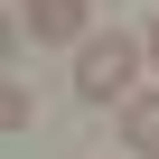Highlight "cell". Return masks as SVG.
<instances>
[{"label":"cell","instance_id":"4","mask_svg":"<svg viewBox=\"0 0 159 159\" xmlns=\"http://www.w3.org/2000/svg\"><path fill=\"white\" fill-rule=\"evenodd\" d=\"M0 131H28V84H0Z\"/></svg>","mask_w":159,"mask_h":159},{"label":"cell","instance_id":"5","mask_svg":"<svg viewBox=\"0 0 159 159\" xmlns=\"http://www.w3.org/2000/svg\"><path fill=\"white\" fill-rule=\"evenodd\" d=\"M140 47H150V66H159V19H150V38H140Z\"/></svg>","mask_w":159,"mask_h":159},{"label":"cell","instance_id":"2","mask_svg":"<svg viewBox=\"0 0 159 159\" xmlns=\"http://www.w3.org/2000/svg\"><path fill=\"white\" fill-rule=\"evenodd\" d=\"M84 19H94V0H19V28H28L38 47H84V38H94Z\"/></svg>","mask_w":159,"mask_h":159},{"label":"cell","instance_id":"3","mask_svg":"<svg viewBox=\"0 0 159 159\" xmlns=\"http://www.w3.org/2000/svg\"><path fill=\"white\" fill-rule=\"evenodd\" d=\"M122 150L159 159V94H131V103H122Z\"/></svg>","mask_w":159,"mask_h":159},{"label":"cell","instance_id":"1","mask_svg":"<svg viewBox=\"0 0 159 159\" xmlns=\"http://www.w3.org/2000/svg\"><path fill=\"white\" fill-rule=\"evenodd\" d=\"M140 38H84V47H75V94H84V103H131V75H140Z\"/></svg>","mask_w":159,"mask_h":159}]
</instances>
